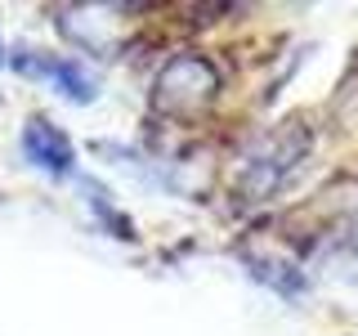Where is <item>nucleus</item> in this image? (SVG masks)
I'll return each instance as SVG.
<instances>
[{"label":"nucleus","mask_w":358,"mask_h":336,"mask_svg":"<svg viewBox=\"0 0 358 336\" xmlns=\"http://www.w3.org/2000/svg\"><path fill=\"white\" fill-rule=\"evenodd\" d=\"M215 94H220L215 63H210L206 54L188 50V54H175V59L162 67L152 104H157V112H166V117H197Z\"/></svg>","instance_id":"f03ea898"},{"label":"nucleus","mask_w":358,"mask_h":336,"mask_svg":"<svg viewBox=\"0 0 358 336\" xmlns=\"http://www.w3.org/2000/svg\"><path fill=\"white\" fill-rule=\"evenodd\" d=\"M22 153H27L31 166H41V171H50V175H72V162H76L72 139L45 117H31L27 126H22Z\"/></svg>","instance_id":"7ed1b4c3"},{"label":"nucleus","mask_w":358,"mask_h":336,"mask_svg":"<svg viewBox=\"0 0 358 336\" xmlns=\"http://www.w3.org/2000/svg\"><path fill=\"white\" fill-rule=\"evenodd\" d=\"M309 148H313V134L300 126V121H282L278 130L260 134V139L246 148L242 166H238V188L246 197H255V202L278 193V188L291 179V171L305 162Z\"/></svg>","instance_id":"f257e3e1"},{"label":"nucleus","mask_w":358,"mask_h":336,"mask_svg":"<svg viewBox=\"0 0 358 336\" xmlns=\"http://www.w3.org/2000/svg\"><path fill=\"white\" fill-rule=\"evenodd\" d=\"M14 67H18V72L50 76V81L59 85L63 94L72 99V104H90V99L99 94V90H94V76H90V72H85V67L76 63V59H27V54H18Z\"/></svg>","instance_id":"20e7f679"}]
</instances>
